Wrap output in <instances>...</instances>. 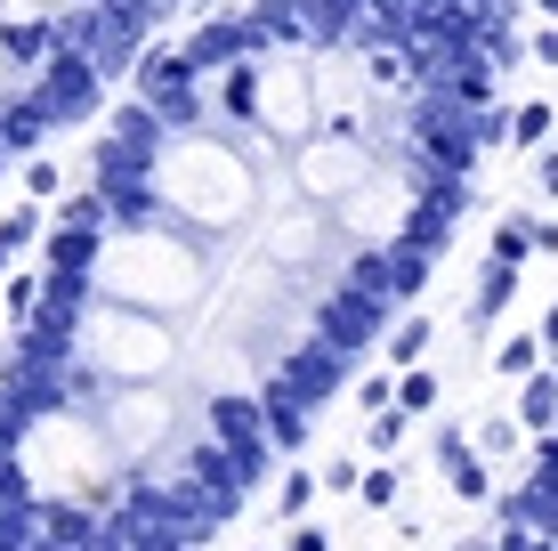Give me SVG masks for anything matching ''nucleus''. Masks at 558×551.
<instances>
[{"instance_id": "obj_1", "label": "nucleus", "mask_w": 558, "mask_h": 551, "mask_svg": "<svg viewBox=\"0 0 558 551\" xmlns=\"http://www.w3.org/2000/svg\"><path fill=\"white\" fill-rule=\"evenodd\" d=\"M41 98H49V113H82V106H89V65H73V57H65V65L49 73Z\"/></svg>"}, {"instance_id": "obj_2", "label": "nucleus", "mask_w": 558, "mask_h": 551, "mask_svg": "<svg viewBox=\"0 0 558 551\" xmlns=\"http://www.w3.org/2000/svg\"><path fill=\"white\" fill-rule=\"evenodd\" d=\"M510 292H518V268H510V260H486V284H477V316L510 309Z\"/></svg>"}, {"instance_id": "obj_3", "label": "nucleus", "mask_w": 558, "mask_h": 551, "mask_svg": "<svg viewBox=\"0 0 558 551\" xmlns=\"http://www.w3.org/2000/svg\"><path fill=\"white\" fill-rule=\"evenodd\" d=\"M550 414H558V373H526V422L543 430Z\"/></svg>"}, {"instance_id": "obj_4", "label": "nucleus", "mask_w": 558, "mask_h": 551, "mask_svg": "<svg viewBox=\"0 0 558 551\" xmlns=\"http://www.w3.org/2000/svg\"><path fill=\"white\" fill-rule=\"evenodd\" d=\"M421 349H429V325H421V316H413V325H405V333H397V340H389V357H397V366H413V357H421Z\"/></svg>"}, {"instance_id": "obj_5", "label": "nucleus", "mask_w": 558, "mask_h": 551, "mask_svg": "<svg viewBox=\"0 0 558 551\" xmlns=\"http://www.w3.org/2000/svg\"><path fill=\"white\" fill-rule=\"evenodd\" d=\"M397 397H405V414H429L437 406V382H429V373H405V390H397Z\"/></svg>"}, {"instance_id": "obj_6", "label": "nucleus", "mask_w": 558, "mask_h": 551, "mask_svg": "<svg viewBox=\"0 0 558 551\" xmlns=\"http://www.w3.org/2000/svg\"><path fill=\"white\" fill-rule=\"evenodd\" d=\"M534 357H543V349H534V340H510V349L494 357V366H502V373H534Z\"/></svg>"}, {"instance_id": "obj_7", "label": "nucleus", "mask_w": 558, "mask_h": 551, "mask_svg": "<svg viewBox=\"0 0 558 551\" xmlns=\"http://www.w3.org/2000/svg\"><path fill=\"white\" fill-rule=\"evenodd\" d=\"M510 130H518V139H543V130H550V106H526V113H518Z\"/></svg>"}, {"instance_id": "obj_8", "label": "nucleus", "mask_w": 558, "mask_h": 551, "mask_svg": "<svg viewBox=\"0 0 558 551\" xmlns=\"http://www.w3.org/2000/svg\"><path fill=\"white\" fill-rule=\"evenodd\" d=\"M307 495H316V479H307V470H292V479H283V511H300Z\"/></svg>"}, {"instance_id": "obj_9", "label": "nucleus", "mask_w": 558, "mask_h": 551, "mask_svg": "<svg viewBox=\"0 0 558 551\" xmlns=\"http://www.w3.org/2000/svg\"><path fill=\"white\" fill-rule=\"evenodd\" d=\"M543 187H550V195H558V155H543Z\"/></svg>"}, {"instance_id": "obj_10", "label": "nucleus", "mask_w": 558, "mask_h": 551, "mask_svg": "<svg viewBox=\"0 0 558 551\" xmlns=\"http://www.w3.org/2000/svg\"><path fill=\"white\" fill-rule=\"evenodd\" d=\"M543 16H558V0H543Z\"/></svg>"}, {"instance_id": "obj_11", "label": "nucleus", "mask_w": 558, "mask_h": 551, "mask_svg": "<svg viewBox=\"0 0 558 551\" xmlns=\"http://www.w3.org/2000/svg\"><path fill=\"white\" fill-rule=\"evenodd\" d=\"M550 349H558V333H550Z\"/></svg>"}]
</instances>
